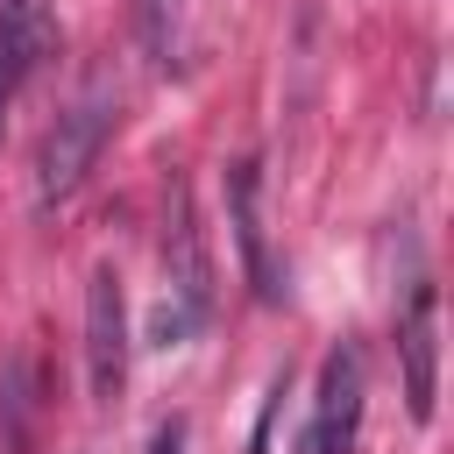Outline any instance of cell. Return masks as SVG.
Here are the masks:
<instances>
[{"label": "cell", "mask_w": 454, "mask_h": 454, "mask_svg": "<svg viewBox=\"0 0 454 454\" xmlns=\"http://www.w3.org/2000/svg\"><path fill=\"white\" fill-rule=\"evenodd\" d=\"M114 114H121V99H114L106 85H92V92H78V99L50 121L43 156H35V199H43V206H57V199H71V192L85 184V170L99 163V149H106V135H114Z\"/></svg>", "instance_id": "1"}, {"label": "cell", "mask_w": 454, "mask_h": 454, "mask_svg": "<svg viewBox=\"0 0 454 454\" xmlns=\"http://www.w3.org/2000/svg\"><path fill=\"white\" fill-rule=\"evenodd\" d=\"M163 277H170V298H163V319H156V340H184L206 312H213V262H206V241H199V220H192V192L177 184L170 192V234H163Z\"/></svg>", "instance_id": "2"}, {"label": "cell", "mask_w": 454, "mask_h": 454, "mask_svg": "<svg viewBox=\"0 0 454 454\" xmlns=\"http://www.w3.org/2000/svg\"><path fill=\"white\" fill-rule=\"evenodd\" d=\"M85 383L99 404L128 390V298H121L114 262H92L85 277Z\"/></svg>", "instance_id": "3"}, {"label": "cell", "mask_w": 454, "mask_h": 454, "mask_svg": "<svg viewBox=\"0 0 454 454\" xmlns=\"http://www.w3.org/2000/svg\"><path fill=\"white\" fill-rule=\"evenodd\" d=\"M355 440H362V348L340 340L319 369V397H312L298 454H355Z\"/></svg>", "instance_id": "4"}, {"label": "cell", "mask_w": 454, "mask_h": 454, "mask_svg": "<svg viewBox=\"0 0 454 454\" xmlns=\"http://www.w3.org/2000/svg\"><path fill=\"white\" fill-rule=\"evenodd\" d=\"M397 362H404V404L426 426L440 404V291L433 284H419L404 319H397Z\"/></svg>", "instance_id": "5"}, {"label": "cell", "mask_w": 454, "mask_h": 454, "mask_svg": "<svg viewBox=\"0 0 454 454\" xmlns=\"http://www.w3.org/2000/svg\"><path fill=\"white\" fill-rule=\"evenodd\" d=\"M227 206H234V241H241L255 298H277V262H270V241H262V213H255V163L227 170Z\"/></svg>", "instance_id": "6"}, {"label": "cell", "mask_w": 454, "mask_h": 454, "mask_svg": "<svg viewBox=\"0 0 454 454\" xmlns=\"http://www.w3.org/2000/svg\"><path fill=\"white\" fill-rule=\"evenodd\" d=\"M0 50L35 71L57 50V0H0Z\"/></svg>", "instance_id": "7"}, {"label": "cell", "mask_w": 454, "mask_h": 454, "mask_svg": "<svg viewBox=\"0 0 454 454\" xmlns=\"http://www.w3.org/2000/svg\"><path fill=\"white\" fill-rule=\"evenodd\" d=\"M135 14H142V43H149V57L170 64V57H177V0H135Z\"/></svg>", "instance_id": "8"}, {"label": "cell", "mask_w": 454, "mask_h": 454, "mask_svg": "<svg viewBox=\"0 0 454 454\" xmlns=\"http://www.w3.org/2000/svg\"><path fill=\"white\" fill-rule=\"evenodd\" d=\"M149 454H184V419H163L156 440H149Z\"/></svg>", "instance_id": "9"}]
</instances>
